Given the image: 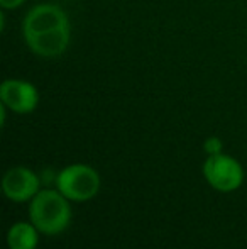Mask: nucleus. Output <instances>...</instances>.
I'll return each instance as SVG.
<instances>
[{
    "label": "nucleus",
    "instance_id": "obj_1",
    "mask_svg": "<svg viewBox=\"0 0 247 249\" xmlns=\"http://www.w3.org/2000/svg\"><path fill=\"white\" fill-rule=\"evenodd\" d=\"M22 36L29 50L43 58H58L68 50L71 29L66 12L54 3H39L27 12Z\"/></svg>",
    "mask_w": 247,
    "mask_h": 249
},
{
    "label": "nucleus",
    "instance_id": "obj_2",
    "mask_svg": "<svg viewBox=\"0 0 247 249\" xmlns=\"http://www.w3.org/2000/svg\"><path fill=\"white\" fill-rule=\"evenodd\" d=\"M29 220L44 236H58L71 224V205L60 190L41 188L29 202Z\"/></svg>",
    "mask_w": 247,
    "mask_h": 249
},
{
    "label": "nucleus",
    "instance_id": "obj_3",
    "mask_svg": "<svg viewBox=\"0 0 247 249\" xmlns=\"http://www.w3.org/2000/svg\"><path fill=\"white\" fill-rule=\"evenodd\" d=\"M100 175L88 164H69L56 177V188L69 202H88L100 192Z\"/></svg>",
    "mask_w": 247,
    "mask_h": 249
},
{
    "label": "nucleus",
    "instance_id": "obj_4",
    "mask_svg": "<svg viewBox=\"0 0 247 249\" xmlns=\"http://www.w3.org/2000/svg\"><path fill=\"white\" fill-rule=\"evenodd\" d=\"M203 177L214 190L231 194L241 188L244 181V168L229 154H214L203 163Z\"/></svg>",
    "mask_w": 247,
    "mask_h": 249
},
{
    "label": "nucleus",
    "instance_id": "obj_5",
    "mask_svg": "<svg viewBox=\"0 0 247 249\" xmlns=\"http://www.w3.org/2000/svg\"><path fill=\"white\" fill-rule=\"evenodd\" d=\"M2 190L12 202L26 203L31 202L41 190V180L31 168L14 166L3 175Z\"/></svg>",
    "mask_w": 247,
    "mask_h": 249
},
{
    "label": "nucleus",
    "instance_id": "obj_6",
    "mask_svg": "<svg viewBox=\"0 0 247 249\" xmlns=\"http://www.w3.org/2000/svg\"><path fill=\"white\" fill-rule=\"evenodd\" d=\"M0 102L16 114H31L39 104V92L26 80L9 78L0 85Z\"/></svg>",
    "mask_w": 247,
    "mask_h": 249
},
{
    "label": "nucleus",
    "instance_id": "obj_7",
    "mask_svg": "<svg viewBox=\"0 0 247 249\" xmlns=\"http://www.w3.org/2000/svg\"><path fill=\"white\" fill-rule=\"evenodd\" d=\"M39 231L33 222H16L7 232V246L9 249H36L39 244Z\"/></svg>",
    "mask_w": 247,
    "mask_h": 249
},
{
    "label": "nucleus",
    "instance_id": "obj_8",
    "mask_svg": "<svg viewBox=\"0 0 247 249\" xmlns=\"http://www.w3.org/2000/svg\"><path fill=\"white\" fill-rule=\"evenodd\" d=\"M203 149L208 156H214V154H220L222 149H224V144H222V139L217 138V136H212V138L205 139L203 142Z\"/></svg>",
    "mask_w": 247,
    "mask_h": 249
},
{
    "label": "nucleus",
    "instance_id": "obj_9",
    "mask_svg": "<svg viewBox=\"0 0 247 249\" xmlns=\"http://www.w3.org/2000/svg\"><path fill=\"white\" fill-rule=\"evenodd\" d=\"M26 0H0V5H2V9H17Z\"/></svg>",
    "mask_w": 247,
    "mask_h": 249
}]
</instances>
